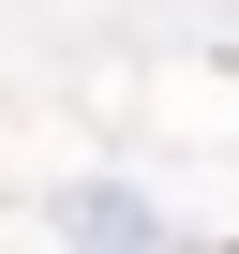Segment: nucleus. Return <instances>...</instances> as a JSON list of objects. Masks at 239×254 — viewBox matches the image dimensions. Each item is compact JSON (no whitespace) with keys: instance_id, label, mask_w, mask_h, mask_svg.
I'll return each mask as SVG.
<instances>
[{"instance_id":"obj_1","label":"nucleus","mask_w":239,"mask_h":254,"mask_svg":"<svg viewBox=\"0 0 239 254\" xmlns=\"http://www.w3.org/2000/svg\"><path fill=\"white\" fill-rule=\"evenodd\" d=\"M224 254H239V239H224Z\"/></svg>"}]
</instances>
